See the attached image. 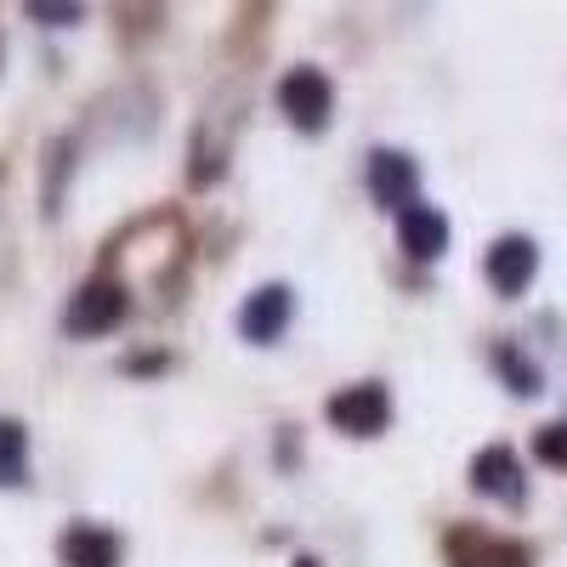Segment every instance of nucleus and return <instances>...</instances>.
<instances>
[{
	"label": "nucleus",
	"instance_id": "6e6552de",
	"mask_svg": "<svg viewBox=\"0 0 567 567\" xmlns=\"http://www.w3.org/2000/svg\"><path fill=\"white\" fill-rule=\"evenodd\" d=\"M290 312H296V301H290V290L284 284H267V290H256L245 307H239V329H245V341H278L284 329H290Z\"/></svg>",
	"mask_w": 567,
	"mask_h": 567
},
{
	"label": "nucleus",
	"instance_id": "1a4fd4ad",
	"mask_svg": "<svg viewBox=\"0 0 567 567\" xmlns=\"http://www.w3.org/2000/svg\"><path fill=\"white\" fill-rule=\"evenodd\" d=\"M471 488L488 499H505V505H523V465H516V454L505 443H494L471 460Z\"/></svg>",
	"mask_w": 567,
	"mask_h": 567
},
{
	"label": "nucleus",
	"instance_id": "f03ea898",
	"mask_svg": "<svg viewBox=\"0 0 567 567\" xmlns=\"http://www.w3.org/2000/svg\"><path fill=\"white\" fill-rule=\"evenodd\" d=\"M329 425H336V432H347V437H381L386 425H392V398H386V386H374V381L341 386L336 398H329Z\"/></svg>",
	"mask_w": 567,
	"mask_h": 567
},
{
	"label": "nucleus",
	"instance_id": "f257e3e1",
	"mask_svg": "<svg viewBox=\"0 0 567 567\" xmlns=\"http://www.w3.org/2000/svg\"><path fill=\"white\" fill-rule=\"evenodd\" d=\"M278 109L296 131H323L329 114H336V85H329L323 69H290L278 80Z\"/></svg>",
	"mask_w": 567,
	"mask_h": 567
},
{
	"label": "nucleus",
	"instance_id": "0eeeda50",
	"mask_svg": "<svg viewBox=\"0 0 567 567\" xmlns=\"http://www.w3.org/2000/svg\"><path fill=\"white\" fill-rule=\"evenodd\" d=\"M398 239H403V250H409L414 261H437V256L449 250V216L414 199V205L398 210Z\"/></svg>",
	"mask_w": 567,
	"mask_h": 567
},
{
	"label": "nucleus",
	"instance_id": "9b49d317",
	"mask_svg": "<svg viewBox=\"0 0 567 567\" xmlns=\"http://www.w3.org/2000/svg\"><path fill=\"white\" fill-rule=\"evenodd\" d=\"M23 465H29V432L18 420H0V488L23 483Z\"/></svg>",
	"mask_w": 567,
	"mask_h": 567
},
{
	"label": "nucleus",
	"instance_id": "20e7f679",
	"mask_svg": "<svg viewBox=\"0 0 567 567\" xmlns=\"http://www.w3.org/2000/svg\"><path fill=\"white\" fill-rule=\"evenodd\" d=\"M488 284L499 296H523L528 284H534V272H539V245L534 239H523V233H505V239L488 250Z\"/></svg>",
	"mask_w": 567,
	"mask_h": 567
},
{
	"label": "nucleus",
	"instance_id": "f8f14e48",
	"mask_svg": "<svg viewBox=\"0 0 567 567\" xmlns=\"http://www.w3.org/2000/svg\"><path fill=\"white\" fill-rule=\"evenodd\" d=\"M23 12L45 29H74L85 18V0H23Z\"/></svg>",
	"mask_w": 567,
	"mask_h": 567
},
{
	"label": "nucleus",
	"instance_id": "423d86ee",
	"mask_svg": "<svg viewBox=\"0 0 567 567\" xmlns=\"http://www.w3.org/2000/svg\"><path fill=\"white\" fill-rule=\"evenodd\" d=\"M449 561L454 567H528V550L516 539L483 534V528H454L449 534Z\"/></svg>",
	"mask_w": 567,
	"mask_h": 567
},
{
	"label": "nucleus",
	"instance_id": "39448f33",
	"mask_svg": "<svg viewBox=\"0 0 567 567\" xmlns=\"http://www.w3.org/2000/svg\"><path fill=\"white\" fill-rule=\"evenodd\" d=\"M414 187H420V171L409 154L398 148H381V154H369V194L381 210H403L414 205Z\"/></svg>",
	"mask_w": 567,
	"mask_h": 567
},
{
	"label": "nucleus",
	"instance_id": "ddd939ff",
	"mask_svg": "<svg viewBox=\"0 0 567 567\" xmlns=\"http://www.w3.org/2000/svg\"><path fill=\"white\" fill-rule=\"evenodd\" d=\"M494 363H499V374L511 381V392H523V398H534V392H539V369H534L523 352H516V347H499V352H494Z\"/></svg>",
	"mask_w": 567,
	"mask_h": 567
},
{
	"label": "nucleus",
	"instance_id": "9d476101",
	"mask_svg": "<svg viewBox=\"0 0 567 567\" xmlns=\"http://www.w3.org/2000/svg\"><path fill=\"white\" fill-rule=\"evenodd\" d=\"M58 550H63V567H120V539L91 523H74Z\"/></svg>",
	"mask_w": 567,
	"mask_h": 567
},
{
	"label": "nucleus",
	"instance_id": "7ed1b4c3",
	"mask_svg": "<svg viewBox=\"0 0 567 567\" xmlns=\"http://www.w3.org/2000/svg\"><path fill=\"white\" fill-rule=\"evenodd\" d=\"M125 312H131L125 284L91 278V284H80V296L69 301V329H74V336H109V329L125 323Z\"/></svg>",
	"mask_w": 567,
	"mask_h": 567
},
{
	"label": "nucleus",
	"instance_id": "4468645a",
	"mask_svg": "<svg viewBox=\"0 0 567 567\" xmlns=\"http://www.w3.org/2000/svg\"><path fill=\"white\" fill-rule=\"evenodd\" d=\"M534 454H539L545 465H556V471H567V420H556V425H545V432L534 437Z\"/></svg>",
	"mask_w": 567,
	"mask_h": 567
},
{
	"label": "nucleus",
	"instance_id": "2eb2a0df",
	"mask_svg": "<svg viewBox=\"0 0 567 567\" xmlns=\"http://www.w3.org/2000/svg\"><path fill=\"white\" fill-rule=\"evenodd\" d=\"M296 567H318V561H296Z\"/></svg>",
	"mask_w": 567,
	"mask_h": 567
}]
</instances>
